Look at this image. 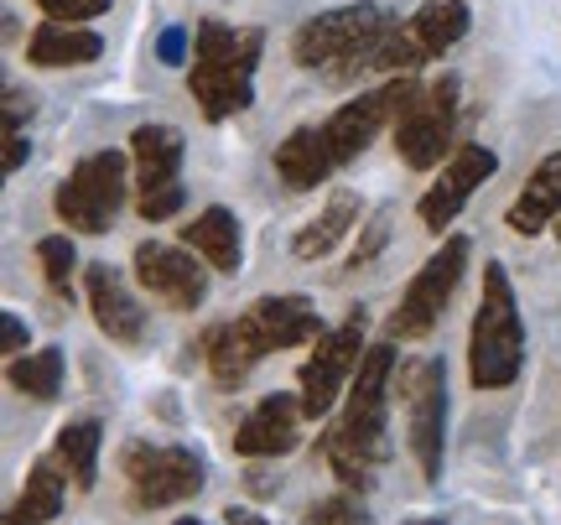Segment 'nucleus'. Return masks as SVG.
Masks as SVG:
<instances>
[{"mask_svg":"<svg viewBox=\"0 0 561 525\" xmlns=\"http://www.w3.org/2000/svg\"><path fill=\"white\" fill-rule=\"evenodd\" d=\"M385 26H396V11L380 5V0H354V5L318 11L291 32V62L307 68V73H328V68L354 58L359 47H369Z\"/></svg>","mask_w":561,"mask_h":525,"instance_id":"0eeeda50","label":"nucleus"},{"mask_svg":"<svg viewBox=\"0 0 561 525\" xmlns=\"http://www.w3.org/2000/svg\"><path fill=\"white\" fill-rule=\"evenodd\" d=\"M240 328L261 344V354H280V349H301V344H318L322 333V312L312 307V297L301 292H276V297H255V303L240 312Z\"/></svg>","mask_w":561,"mask_h":525,"instance_id":"ddd939ff","label":"nucleus"},{"mask_svg":"<svg viewBox=\"0 0 561 525\" xmlns=\"http://www.w3.org/2000/svg\"><path fill=\"white\" fill-rule=\"evenodd\" d=\"M0 339H5V354L16 359V354H26V349H32V328L21 323V312H11V307H5V312H0Z\"/></svg>","mask_w":561,"mask_h":525,"instance_id":"72a5a7b5","label":"nucleus"},{"mask_svg":"<svg viewBox=\"0 0 561 525\" xmlns=\"http://www.w3.org/2000/svg\"><path fill=\"white\" fill-rule=\"evenodd\" d=\"M32 157V141H26V130L21 125H5V172H21Z\"/></svg>","mask_w":561,"mask_h":525,"instance_id":"f704fd0d","label":"nucleus"},{"mask_svg":"<svg viewBox=\"0 0 561 525\" xmlns=\"http://www.w3.org/2000/svg\"><path fill=\"white\" fill-rule=\"evenodd\" d=\"M140 292L161 303L167 312H193L208 303V286H214V265L193 255L187 244H167V240H140L130 255Z\"/></svg>","mask_w":561,"mask_h":525,"instance_id":"9b49d317","label":"nucleus"},{"mask_svg":"<svg viewBox=\"0 0 561 525\" xmlns=\"http://www.w3.org/2000/svg\"><path fill=\"white\" fill-rule=\"evenodd\" d=\"M198 354H203V364H208V375H214L219 390H240V385L255 375V364L265 359L261 344L240 328V318H234V323L208 328V333L198 339Z\"/></svg>","mask_w":561,"mask_h":525,"instance_id":"5701e85b","label":"nucleus"},{"mask_svg":"<svg viewBox=\"0 0 561 525\" xmlns=\"http://www.w3.org/2000/svg\"><path fill=\"white\" fill-rule=\"evenodd\" d=\"M421 62H432L426 53H421V42H416V32L411 26H385L380 37L369 42V47H359L348 62H339V68H328L322 79L328 83H343V89H354V83H369V79H380V83H390V79H405V73H416Z\"/></svg>","mask_w":561,"mask_h":525,"instance_id":"dca6fc26","label":"nucleus"},{"mask_svg":"<svg viewBox=\"0 0 561 525\" xmlns=\"http://www.w3.org/2000/svg\"><path fill=\"white\" fill-rule=\"evenodd\" d=\"M500 172V151L483 141H458V151L447 157V162L437 167V178H432V187L416 198V219L426 235H437V240H447V229H453V219H458L462 208H468V198L479 193L483 182Z\"/></svg>","mask_w":561,"mask_h":525,"instance_id":"f8f14e48","label":"nucleus"},{"mask_svg":"<svg viewBox=\"0 0 561 525\" xmlns=\"http://www.w3.org/2000/svg\"><path fill=\"white\" fill-rule=\"evenodd\" d=\"M224 525H271V521H261L255 510H244V505H229L224 510Z\"/></svg>","mask_w":561,"mask_h":525,"instance_id":"c9c22d12","label":"nucleus"},{"mask_svg":"<svg viewBox=\"0 0 561 525\" xmlns=\"http://www.w3.org/2000/svg\"><path fill=\"white\" fill-rule=\"evenodd\" d=\"M32 255H37L42 282L68 297V292H73V271H79V250H73V235H68V229H62V235H42V240L32 244Z\"/></svg>","mask_w":561,"mask_h":525,"instance_id":"cd10ccee","label":"nucleus"},{"mask_svg":"<svg viewBox=\"0 0 561 525\" xmlns=\"http://www.w3.org/2000/svg\"><path fill=\"white\" fill-rule=\"evenodd\" d=\"M187 58H193V32H187V26H167V32L157 37V62L182 68Z\"/></svg>","mask_w":561,"mask_h":525,"instance_id":"473e14b6","label":"nucleus"},{"mask_svg":"<svg viewBox=\"0 0 561 525\" xmlns=\"http://www.w3.org/2000/svg\"><path fill=\"white\" fill-rule=\"evenodd\" d=\"M557 219H561V146L546 151L541 162L530 167L525 187L515 193L510 214H504V224H510L520 240L541 235V229H557Z\"/></svg>","mask_w":561,"mask_h":525,"instance_id":"4be33fe9","label":"nucleus"},{"mask_svg":"<svg viewBox=\"0 0 561 525\" xmlns=\"http://www.w3.org/2000/svg\"><path fill=\"white\" fill-rule=\"evenodd\" d=\"M468 261H473L468 235H447V240L416 265V276L405 282L396 312L385 318V339H390V344H416V339H426V333L442 323V312H447V303H453V292L462 286Z\"/></svg>","mask_w":561,"mask_h":525,"instance_id":"39448f33","label":"nucleus"},{"mask_svg":"<svg viewBox=\"0 0 561 525\" xmlns=\"http://www.w3.org/2000/svg\"><path fill=\"white\" fill-rule=\"evenodd\" d=\"M83 303H89V318L110 344L136 349L146 344V307L136 303V292L125 286V276L110 261H89L83 265Z\"/></svg>","mask_w":561,"mask_h":525,"instance_id":"4468645a","label":"nucleus"},{"mask_svg":"<svg viewBox=\"0 0 561 525\" xmlns=\"http://www.w3.org/2000/svg\"><path fill=\"white\" fill-rule=\"evenodd\" d=\"M261 32H240L203 16L193 26V62H187V94L208 125L244 115L255 100V68H261Z\"/></svg>","mask_w":561,"mask_h":525,"instance_id":"f03ea898","label":"nucleus"},{"mask_svg":"<svg viewBox=\"0 0 561 525\" xmlns=\"http://www.w3.org/2000/svg\"><path fill=\"white\" fill-rule=\"evenodd\" d=\"M276 178L291 187V193H312L322 182L339 172V157H333V146H328V130L322 125H297V130H286V141H276Z\"/></svg>","mask_w":561,"mask_h":525,"instance_id":"6ab92c4d","label":"nucleus"},{"mask_svg":"<svg viewBox=\"0 0 561 525\" xmlns=\"http://www.w3.org/2000/svg\"><path fill=\"white\" fill-rule=\"evenodd\" d=\"M53 453H58V464L68 468V479H73V489H89L100 484V453H104V422L100 416H79V422H62L58 426V443H53Z\"/></svg>","mask_w":561,"mask_h":525,"instance_id":"a878e982","label":"nucleus"},{"mask_svg":"<svg viewBox=\"0 0 561 525\" xmlns=\"http://www.w3.org/2000/svg\"><path fill=\"white\" fill-rule=\"evenodd\" d=\"M458 104H462V79L458 73H437L421 89V100L390 125L396 157L411 172H432V167H442L458 151L453 146V136H458Z\"/></svg>","mask_w":561,"mask_h":525,"instance_id":"6e6552de","label":"nucleus"},{"mask_svg":"<svg viewBox=\"0 0 561 525\" xmlns=\"http://www.w3.org/2000/svg\"><path fill=\"white\" fill-rule=\"evenodd\" d=\"M396 369H401V349L390 344H369L364 349L359 369L348 380L343 411L333 432H328V468L339 473L343 489H369L375 484V468L390 458V396H396Z\"/></svg>","mask_w":561,"mask_h":525,"instance_id":"f257e3e1","label":"nucleus"},{"mask_svg":"<svg viewBox=\"0 0 561 525\" xmlns=\"http://www.w3.org/2000/svg\"><path fill=\"white\" fill-rule=\"evenodd\" d=\"M385 244H390V208H380V214H369V224H359V240L348 250V271L375 265L385 255Z\"/></svg>","mask_w":561,"mask_h":525,"instance_id":"c756f323","label":"nucleus"},{"mask_svg":"<svg viewBox=\"0 0 561 525\" xmlns=\"http://www.w3.org/2000/svg\"><path fill=\"white\" fill-rule=\"evenodd\" d=\"M68 500V468L58 464V453H42L26 468V484H21L16 505L5 510V525H47L62 515Z\"/></svg>","mask_w":561,"mask_h":525,"instance_id":"b1692460","label":"nucleus"},{"mask_svg":"<svg viewBox=\"0 0 561 525\" xmlns=\"http://www.w3.org/2000/svg\"><path fill=\"white\" fill-rule=\"evenodd\" d=\"M104 58V37L94 26H73V21H37L26 37V62L42 73H62V68H89Z\"/></svg>","mask_w":561,"mask_h":525,"instance_id":"a211bd4d","label":"nucleus"},{"mask_svg":"<svg viewBox=\"0 0 561 525\" xmlns=\"http://www.w3.org/2000/svg\"><path fill=\"white\" fill-rule=\"evenodd\" d=\"M172 525H208V521H198V515H182V521H172Z\"/></svg>","mask_w":561,"mask_h":525,"instance_id":"4c0bfd02","label":"nucleus"},{"mask_svg":"<svg viewBox=\"0 0 561 525\" xmlns=\"http://www.w3.org/2000/svg\"><path fill=\"white\" fill-rule=\"evenodd\" d=\"M405 525H447L442 515H426V521H405Z\"/></svg>","mask_w":561,"mask_h":525,"instance_id":"e433bc0d","label":"nucleus"},{"mask_svg":"<svg viewBox=\"0 0 561 525\" xmlns=\"http://www.w3.org/2000/svg\"><path fill=\"white\" fill-rule=\"evenodd\" d=\"M5 380H11V390L32 396V401H58L62 396V349L47 344V349H37V354H16V359L5 364Z\"/></svg>","mask_w":561,"mask_h":525,"instance_id":"bb28decb","label":"nucleus"},{"mask_svg":"<svg viewBox=\"0 0 561 525\" xmlns=\"http://www.w3.org/2000/svg\"><path fill=\"white\" fill-rule=\"evenodd\" d=\"M301 396H286V390H271L261 396V406L234 426V453L240 458H286L301 447Z\"/></svg>","mask_w":561,"mask_h":525,"instance_id":"2eb2a0df","label":"nucleus"},{"mask_svg":"<svg viewBox=\"0 0 561 525\" xmlns=\"http://www.w3.org/2000/svg\"><path fill=\"white\" fill-rule=\"evenodd\" d=\"M182 208H187V187H182V182L151 187V193H140V198H136V214H140L146 224H167V219H178Z\"/></svg>","mask_w":561,"mask_h":525,"instance_id":"7c9ffc66","label":"nucleus"},{"mask_svg":"<svg viewBox=\"0 0 561 525\" xmlns=\"http://www.w3.org/2000/svg\"><path fill=\"white\" fill-rule=\"evenodd\" d=\"M178 244H187L193 255L214 265L219 276H240L244 265V229H240V214L224 208V203H208L203 214H193V224L178 229Z\"/></svg>","mask_w":561,"mask_h":525,"instance_id":"f3484780","label":"nucleus"},{"mask_svg":"<svg viewBox=\"0 0 561 525\" xmlns=\"http://www.w3.org/2000/svg\"><path fill=\"white\" fill-rule=\"evenodd\" d=\"M182 162H187V136L167 121H146L130 130V167H136V187H167L182 182Z\"/></svg>","mask_w":561,"mask_h":525,"instance_id":"412c9836","label":"nucleus"},{"mask_svg":"<svg viewBox=\"0 0 561 525\" xmlns=\"http://www.w3.org/2000/svg\"><path fill=\"white\" fill-rule=\"evenodd\" d=\"M396 396L405 401V443L421 479L437 484L447 458V364L442 359H401Z\"/></svg>","mask_w":561,"mask_h":525,"instance_id":"423d86ee","label":"nucleus"},{"mask_svg":"<svg viewBox=\"0 0 561 525\" xmlns=\"http://www.w3.org/2000/svg\"><path fill=\"white\" fill-rule=\"evenodd\" d=\"M525 375V318L504 261H483V292L468 328V380L473 390H510Z\"/></svg>","mask_w":561,"mask_h":525,"instance_id":"7ed1b4c3","label":"nucleus"},{"mask_svg":"<svg viewBox=\"0 0 561 525\" xmlns=\"http://www.w3.org/2000/svg\"><path fill=\"white\" fill-rule=\"evenodd\" d=\"M301 525H369V515H364V505L343 489V494H322V500H312V505L301 510Z\"/></svg>","mask_w":561,"mask_h":525,"instance_id":"c85d7f7f","label":"nucleus"},{"mask_svg":"<svg viewBox=\"0 0 561 525\" xmlns=\"http://www.w3.org/2000/svg\"><path fill=\"white\" fill-rule=\"evenodd\" d=\"M411 32H416L421 53L426 58H447L462 37H468V26H473V5L468 0H421L416 16L405 21Z\"/></svg>","mask_w":561,"mask_h":525,"instance_id":"393cba45","label":"nucleus"},{"mask_svg":"<svg viewBox=\"0 0 561 525\" xmlns=\"http://www.w3.org/2000/svg\"><path fill=\"white\" fill-rule=\"evenodd\" d=\"M115 0H37V11L47 21H73V26H89L94 16H104Z\"/></svg>","mask_w":561,"mask_h":525,"instance_id":"2f4dec72","label":"nucleus"},{"mask_svg":"<svg viewBox=\"0 0 561 525\" xmlns=\"http://www.w3.org/2000/svg\"><path fill=\"white\" fill-rule=\"evenodd\" d=\"M364 328H369V318H364V307H354L343 323H333L328 333H322L318 344H312V354L301 359L297 369V396H301V411H307V422H322V416H333V406H339V396H348V380H354V369H359L364 359Z\"/></svg>","mask_w":561,"mask_h":525,"instance_id":"1a4fd4ad","label":"nucleus"},{"mask_svg":"<svg viewBox=\"0 0 561 525\" xmlns=\"http://www.w3.org/2000/svg\"><path fill=\"white\" fill-rule=\"evenodd\" d=\"M130 193V151H89L68 167V178L53 193V214L68 224V235H104Z\"/></svg>","mask_w":561,"mask_h":525,"instance_id":"20e7f679","label":"nucleus"},{"mask_svg":"<svg viewBox=\"0 0 561 525\" xmlns=\"http://www.w3.org/2000/svg\"><path fill=\"white\" fill-rule=\"evenodd\" d=\"M121 473H125V484H130V505L136 510L187 505L208 484L203 458L193 447H151L146 437H130L121 447Z\"/></svg>","mask_w":561,"mask_h":525,"instance_id":"9d476101","label":"nucleus"},{"mask_svg":"<svg viewBox=\"0 0 561 525\" xmlns=\"http://www.w3.org/2000/svg\"><path fill=\"white\" fill-rule=\"evenodd\" d=\"M359 219H364L359 193H354V187H333L328 203L291 235V255H297V261H328V255L359 229Z\"/></svg>","mask_w":561,"mask_h":525,"instance_id":"aec40b11","label":"nucleus"}]
</instances>
